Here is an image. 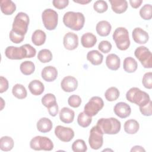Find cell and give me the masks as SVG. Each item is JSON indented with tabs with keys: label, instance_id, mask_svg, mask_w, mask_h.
<instances>
[{
	"label": "cell",
	"instance_id": "1",
	"mask_svg": "<svg viewBox=\"0 0 152 152\" xmlns=\"http://www.w3.org/2000/svg\"><path fill=\"white\" fill-rule=\"evenodd\" d=\"M36 50L30 44H25L20 47L8 46L5 50L6 57L10 59H22L31 58L36 55Z\"/></svg>",
	"mask_w": 152,
	"mask_h": 152
},
{
	"label": "cell",
	"instance_id": "2",
	"mask_svg": "<svg viewBox=\"0 0 152 152\" xmlns=\"http://www.w3.org/2000/svg\"><path fill=\"white\" fill-rule=\"evenodd\" d=\"M63 23L65 26L70 29L79 31L84 27L85 18L81 12L68 11L63 17Z\"/></svg>",
	"mask_w": 152,
	"mask_h": 152
},
{
	"label": "cell",
	"instance_id": "3",
	"mask_svg": "<svg viewBox=\"0 0 152 152\" xmlns=\"http://www.w3.org/2000/svg\"><path fill=\"white\" fill-rule=\"evenodd\" d=\"M96 125L103 134L110 135L118 134L121 128V122L115 118H101L97 121Z\"/></svg>",
	"mask_w": 152,
	"mask_h": 152
},
{
	"label": "cell",
	"instance_id": "4",
	"mask_svg": "<svg viewBox=\"0 0 152 152\" xmlns=\"http://www.w3.org/2000/svg\"><path fill=\"white\" fill-rule=\"evenodd\" d=\"M126 98L129 102L138 105L139 107L146 105L150 101L148 94L137 87L131 88L126 94Z\"/></svg>",
	"mask_w": 152,
	"mask_h": 152
},
{
	"label": "cell",
	"instance_id": "5",
	"mask_svg": "<svg viewBox=\"0 0 152 152\" xmlns=\"http://www.w3.org/2000/svg\"><path fill=\"white\" fill-rule=\"evenodd\" d=\"M29 24V17L23 12H18L15 17L12 23V31L22 37H24L28 30Z\"/></svg>",
	"mask_w": 152,
	"mask_h": 152
},
{
	"label": "cell",
	"instance_id": "6",
	"mask_svg": "<svg viewBox=\"0 0 152 152\" xmlns=\"http://www.w3.org/2000/svg\"><path fill=\"white\" fill-rule=\"evenodd\" d=\"M113 39L116 47L121 50H125L130 46L129 33L125 27H118L113 33Z\"/></svg>",
	"mask_w": 152,
	"mask_h": 152
},
{
	"label": "cell",
	"instance_id": "7",
	"mask_svg": "<svg viewBox=\"0 0 152 152\" xmlns=\"http://www.w3.org/2000/svg\"><path fill=\"white\" fill-rule=\"evenodd\" d=\"M42 18L45 27L48 30L56 28L58 22V14L53 10L48 8L45 10L42 14Z\"/></svg>",
	"mask_w": 152,
	"mask_h": 152
},
{
	"label": "cell",
	"instance_id": "8",
	"mask_svg": "<svg viewBox=\"0 0 152 152\" xmlns=\"http://www.w3.org/2000/svg\"><path fill=\"white\" fill-rule=\"evenodd\" d=\"M30 147L34 150L51 151L53 148V144L50 139L46 137L36 136L30 142Z\"/></svg>",
	"mask_w": 152,
	"mask_h": 152
},
{
	"label": "cell",
	"instance_id": "9",
	"mask_svg": "<svg viewBox=\"0 0 152 152\" xmlns=\"http://www.w3.org/2000/svg\"><path fill=\"white\" fill-rule=\"evenodd\" d=\"M104 106L103 99L99 96L92 97L88 103L86 104L84 108V112L89 116H94L102 109Z\"/></svg>",
	"mask_w": 152,
	"mask_h": 152
},
{
	"label": "cell",
	"instance_id": "10",
	"mask_svg": "<svg viewBox=\"0 0 152 152\" xmlns=\"http://www.w3.org/2000/svg\"><path fill=\"white\" fill-rule=\"evenodd\" d=\"M135 56L145 68H151L152 55L150 50L143 46L138 47L134 52Z\"/></svg>",
	"mask_w": 152,
	"mask_h": 152
},
{
	"label": "cell",
	"instance_id": "11",
	"mask_svg": "<svg viewBox=\"0 0 152 152\" xmlns=\"http://www.w3.org/2000/svg\"><path fill=\"white\" fill-rule=\"evenodd\" d=\"M103 134L97 125L92 127L88 138V143L92 149L98 150L102 147L103 143Z\"/></svg>",
	"mask_w": 152,
	"mask_h": 152
},
{
	"label": "cell",
	"instance_id": "12",
	"mask_svg": "<svg viewBox=\"0 0 152 152\" xmlns=\"http://www.w3.org/2000/svg\"><path fill=\"white\" fill-rule=\"evenodd\" d=\"M55 134L59 140L63 142H69L74 137V132L71 128L61 125L56 126Z\"/></svg>",
	"mask_w": 152,
	"mask_h": 152
},
{
	"label": "cell",
	"instance_id": "13",
	"mask_svg": "<svg viewBox=\"0 0 152 152\" xmlns=\"http://www.w3.org/2000/svg\"><path fill=\"white\" fill-rule=\"evenodd\" d=\"M63 44L65 48L68 50H72L75 49L78 45V36L74 33L68 32L64 37Z\"/></svg>",
	"mask_w": 152,
	"mask_h": 152
},
{
	"label": "cell",
	"instance_id": "14",
	"mask_svg": "<svg viewBox=\"0 0 152 152\" xmlns=\"http://www.w3.org/2000/svg\"><path fill=\"white\" fill-rule=\"evenodd\" d=\"M61 87L65 92L74 91L78 87V81L72 76L68 75L65 77L61 82Z\"/></svg>",
	"mask_w": 152,
	"mask_h": 152
},
{
	"label": "cell",
	"instance_id": "15",
	"mask_svg": "<svg viewBox=\"0 0 152 152\" xmlns=\"http://www.w3.org/2000/svg\"><path fill=\"white\" fill-rule=\"evenodd\" d=\"M115 114L121 118L128 117L131 113V109L129 104L125 102H119L115 104L113 108Z\"/></svg>",
	"mask_w": 152,
	"mask_h": 152
},
{
	"label": "cell",
	"instance_id": "16",
	"mask_svg": "<svg viewBox=\"0 0 152 152\" xmlns=\"http://www.w3.org/2000/svg\"><path fill=\"white\" fill-rule=\"evenodd\" d=\"M132 36L134 42L138 44H145L149 39L147 32L140 27L135 28L132 31Z\"/></svg>",
	"mask_w": 152,
	"mask_h": 152
},
{
	"label": "cell",
	"instance_id": "17",
	"mask_svg": "<svg viewBox=\"0 0 152 152\" xmlns=\"http://www.w3.org/2000/svg\"><path fill=\"white\" fill-rule=\"evenodd\" d=\"M41 75L45 81L52 82L56 79L58 77V71L56 68L53 66H47L42 69Z\"/></svg>",
	"mask_w": 152,
	"mask_h": 152
},
{
	"label": "cell",
	"instance_id": "18",
	"mask_svg": "<svg viewBox=\"0 0 152 152\" xmlns=\"http://www.w3.org/2000/svg\"><path fill=\"white\" fill-rule=\"evenodd\" d=\"M106 64L107 67L112 71H116L120 67L121 60L118 55L114 53L109 54L106 56Z\"/></svg>",
	"mask_w": 152,
	"mask_h": 152
},
{
	"label": "cell",
	"instance_id": "19",
	"mask_svg": "<svg viewBox=\"0 0 152 152\" xmlns=\"http://www.w3.org/2000/svg\"><path fill=\"white\" fill-rule=\"evenodd\" d=\"M59 119L60 120L65 124H69L73 122L75 116L74 110L69 107H64L61 109L59 112Z\"/></svg>",
	"mask_w": 152,
	"mask_h": 152
},
{
	"label": "cell",
	"instance_id": "20",
	"mask_svg": "<svg viewBox=\"0 0 152 152\" xmlns=\"http://www.w3.org/2000/svg\"><path fill=\"white\" fill-rule=\"evenodd\" d=\"M112 10L116 14H122L128 8V2L126 0H110Z\"/></svg>",
	"mask_w": 152,
	"mask_h": 152
},
{
	"label": "cell",
	"instance_id": "21",
	"mask_svg": "<svg viewBox=\"0 0 152 152\" xmlns=\"http://www.w3.org/2000/svg\"><path fill=\"white\" fill-rule=\"evenodd\" d=\"M96 30L99 36L105 37L110 34L112 30V26L109 22L102 20L98 22L96 27Z\"/></svg>",
	"mask_w": 152,
	"mask_h": 152
},
{
	"label": "cell",
	"instance_id": "22",
	"mask_svg": "<svg viewBox=\"0 0 152 152\" xmlns=\"http://www.w3.org/2000/svg\"><path fill=\"white\" fill-rule=\"evenodd\" d=\"M30 93L34 96H39L42 94L45 90L43 84L38 80L31 81L28 86Z\"/></svg>",
	"mask_w": 152,
	"mask_h": 152
},
{
	"label": "cell",
	"instance_id": "23",
	"mask_svg": "<svg viewBox=\"0 0 152 152\" xmlns=\"http://www.w3.org/2000/svg\"><path fill=\"white\" fill-rule=\"evenodd\" d=\"M97 42V38L93 33L88 32L83 34L81 38V43L83 47L90 48L93 47Z\"/></svg>",
	"mask_w": 152,
	"mask_h": 152
},
{
	"label": "cell",
	"instance_id": "24",
	"mask_svg": "<svg viewBox=\"0 0 152 152\" xmlns=\"http://www.w3.org/2000/svg\"><path fill=\"white\" fill-rule=\"evenodd\" d=\"M1 10L3 14L7 15H12L16 10V5L11 0L1 1Z\"/></svg>",
	"mask_w": 152,
	"mask_h": 152
},
{
	"label": "cell",
	"instance_id": "25",
	"mask_svg": "<svg viewBox=\"0 0 152 152\" xmlns=\"http://www.w3.org/2000/svg\"><path fill=\"white\" fill-rule=\"evenodd\" d=\"M87 59L91 64L94 65H99L102 63L103 56L98 50H92L87 53Z\"/></svg>",
	"mask_w": 152,
	"mask_h": 152
},
{
	"label": "cell",
	"instance_id": "26",
	"mask_svg": "<svg viewBox=\"0 0 152 152\" xmlns=\"http://www.w3.org/2000/svg\"><path fill=\"white\" fill-rule=\"evenodd\" d=\"M52 121L47 118H42L37 122V129L39 131L46 133L49 132L52 128Z\"/></svg>",
	"mask_w": 152,
	"mask_h": 152
},
{
	"label": "cell",
	"instance_id": "27",
	"mask_svg": "<svg viewBox=\"0 0 152 152\" xmlns=\"http://www.w3.org/2000/svg\"><path fill=\"white\" fill-rule=\"evenodd\" d=\"M46 33L42 30H35L31 36V41L36 46H41L43 45L46 41Z\"/></svg>",
	"mask_w": 152,
	"mask_h": 152
},
{
	"label": "cell",
	"instance_id": "28",
	"mask_svg": "<svg viewBox=\"0 0 152 152\" xmlns=\"http://www.w3.org/2000/svg\"><path fill=\"white\" fill-rule=\"evenodd\" d=\"M137 67L138 64L134 58L132 57H127L124 60L123 68L126 72H134L137 70Z\"/></svg>",
	"mask_w": 152,
	"mask_h": 152
},
{
	"label": "cell",
	"instance_id": "29",
	"mask_svg": "<svg viewBox=\"0 0 152 152\" xmlns=\"http://www.w3.org/2000/svg\"><path fill=\"white\" fill-rule=\"evenodd\" d=\"M139 123L135 119L127 120L124 124V131L129 134H134L139 130Z\"/></svg>",
	"mask_w": 152,
	"mask_h": 152
},
{
	"label": "cell",
	"instance_id": "30",
	"mask_svg": "<svg viewBox=\"0 0 152 152\" xmlns=\"http://www.w3.org/2000/svg\"><path fill=\"white\" fill-rule=\"evenodd\" d=\"M13 139L8 136H4L0 140V149L4 151H8L12 149L14 147Z\"/></svg>",
	"mask_w": 152,
	"mask_h": 152
},
{
	"label": "cell",
	"instance_id": "31",
	"mask_svg": "<svg viewBox=\"0 0 152 152\" xmlns=\"http://www.w3.org/2000/svg\"><path fill=\"white\" fill-rule=\"evenodd\" d=\"M12 94L18 99H23L27 97V90L24 86L20 84H15L12 89Z\"/></svg>",
	"mask_w": 152,
	"mask_h": 152
},
{
	"label": "cell",
	"instance_id": "32",
	"mask_svg": "<svg viewBox=\"0 0 152 152\" xmlns=\"http://www.w3.org/2000/svg\"><path fill=\"white\" fill-rule=\"evenodd\" d=\"M20 69L21 73L24 75H29L34 72L35 70V65L33 62L26 61L20 64Z\"/></svg>",
	"mask_w": 152,
	"mask_h": 152
},
{
	"label": "cell",
	"instance_id": "33",
	"mask_svg": "<svg viewBox=\"0 0 152 152\" xmlns=\"http://www.w3.org/2000/svg\"><path fill=\"white\" fill-rule=\"evenodd\" d=\"M119 91L116 87H111L107 89L104 93V96L107 101L113 102L119 98Z\"/></svg>",
	"mask_w": 152,
	"mask_h": 152
},
{
	"label": "cell",
	"instance_id": "34",
	"mask_svg": "<svg viewBox=\"0 0 152 152\" xmlns=\"http://www.w3.org/2000/svg\"><path fill=\"white\" fill-rule=\"evenodd\" d=\"M92 121V117L88 116L84 112L79 113L77 118L78 124L83 128L88 126Z\"/></svg>",
	"mask_w": 152,
	"mask_h": 152
},
{
	"label": "cell",
	"instance_id": "35",
	"mask_svg": "<svg viewBox=\"0 0 152 152\" xmlns=\"http://www.w3.org/2000/svg\"><path fill=\"white\" fill-rule=\"evenodd\" d=\"M37 59L42 63L49 62L52 59V53L49 49H42L38 53Z\"/></svg>",
	"mask_w": 152,
	"mask_h": 152
},
{
	"label": "cell",
	"instance_id": "36",
	"mask_svg": "<svg viewBox=\"0 0 152 152\" xmlns=\"http://www.w3.org/2000/svg\"><path fill=\"white\" fill-rule=\"evenodd\" d=\"M141 17L145 20H150L152 16V7L150 4H145L140 10Z\"/></svg>",
	"mask_w": 152,
	"mask_h": 152
},
{
	"label": "cell",
	"instance_id": "37",
	"mask_svg": "<svg viewBox=\"0 0 152 152\" xmlns=\"http://www.w3.org/2000/svg\"><path fill=\"white\" fill-rule=\"evenodd\" d=\"M42 103L47 108L57 103L55 96L52 93L46 94L42 98Z\"/></svg>",
	"mask_w": 152,
	"mask_h": 152
},
{
	"label": "cell",
	"instance_id": "38",
	"mask_svg": "<svg viewBox=\"0 0 152 152\" xmlns=\"http://www.w3.org/2000/svg\"><path fill=\"white\" fill-rule=\"evenodd\" d=\"M72 150L74 152H84L87 151V147L83 140L78 139L72 143Z\"/></svg>",
	"mask_w": 152,
	"mask_h": 152
},
{
	"label": "cell",
	"instance_id": "39",
	"mask_svg": "<svg viewBox=\"0 0 152 152\" xmlns=\"http://www.w3.org/2000/svg\"><path fill=\"white\" fill-rule=\"evenodd\" d=\"M93 8L98 13H103L107 11L108 5L106 1L103 0H98L94 3Z\"/></svg>",
	"mask_w": 152,
	"mask_h": 152
},
{
	"label": "cell",
	"instance_id": "40",
	"mask_svg": "<svg viewBox=\"0 0 152 152\" xmlns=\"http://www.w3.org/2000/svg\"><path fill=\"white\" fill-rule=\"evenodd\" d=\"M68 103L71 107L77 108L80 106L81 103V99L79 96L73 94L69 97L68 99Z\"/></svg>",
	"mask_w": 152,
	"mask_h": 152
},
{
	"label": "cell",
	"instance_id": "41",
	"mask_svg": "<svg viewBox=\"0 0 152 152\" xmlns=\"http://www.w3.org/2000/svg\"><path fill=\"white\" fill-rule=\"evenodd\" d=\"M142 83L144 87L148 89H151L152 88V72H146L142 80Z\"/></svg>",
	"mask_w": 152,
	"mask_h": 152
},
{
	"label": "cell",
	"instance_id": "42",
	"mask_svg": "<svg viewBox=\"0 0 152 152\" xmlns=\"http://www.w3.org/2000/svg\"><path fill=\"white\" fill-rule=\"evenodd\" d=\"M98 49L102 52L107 53L112 49V44L107 40L101 41L98 45Z\"/></svg>",
	"mask_w": 152,
	"mask_h": 152
},
{
	"label": "cell",
	"instance_id": "43",
	"mask_svg": "<svg viewBox=\"0 0 152 152\" xmlns=\"http://www.w3.org/2000/svg\"><path fill=\"white\" fill-rule=\"evenodd\" d=\"M152 102L150 100L146 105L142 106V107H139L141 113L146 116H151L152 114V107H151Z\"/></svg>",
	"mask_w": 152,
	"mask_h": 152
},
{
	"label": "cell",
	"instance_id": "44",
	"mask_svg": "<svg viewBox=\"0 0 152 152\" xmlns=\"http://www.w3.org/2000/svg\"><path fill=\"white\" fill-rule=\"evenodd\" d=\"M53 6L59 10H62L66 7L69 4L68 0H53L52 1Z\"/></svg>",
	"mask_w": 152,
	"mask_h": 152
},
{
	"label": "cell",
	"instance_id": "45",
	"mask_svg": "<svg viewBox=\"0 0 152 152\" xmlns=\"http://www.w3.org/2000/svg\"><path fill=\"white\" fill-rule=\"evenodd\" d=\"M9 37L11 42H12L14 43L18 44L21 42H22L24 39V37L20 36L15 33H14L12 30L10 31V34H9Z\"/></svg>",
	"mask_w": 152,
	"mask_h": 152
},
{
	"label": "cell",
	"instance_id": "46",
	"mask_svg": "<svg viewBox=\"0 0 152 152\" xmlns=\"http://www.w3.org/2000/svg\"><path fill=\"white\" fill-rule=\"evenodd\" d=\"M8 81L5 77H0V93H2L6 91L8 88Z\"/></svg>",
	"mask_w": 152,
	"mask_h": 152
},
{
	"label": "cell",
	"instance_id": "47",
	"mask_svg": "<svg viewBox=\"0 0 152 152\" xmlns=\"http://www.w3.org/2000/svg\"><path fill=\"white\" fill-rule=\"evenodd\" d=\"M48 112L50 116H56V115L58 113V110H59L58 104L56 103L55 104L48 107Z\"/></svg>",
	"mask_w": 152,
	"mask_h": 152
},
{
	"label": "cell",
	"instance_id": "48",
	"mask_svg": "<svg viewBox=\"0 0 152 152\" xmlns=\"http://www.w3.org/2000/svg\"><path fill=\"white\" fill-rule=\"evenodd\" d=\"M129 2L133 8H138L142 3V0H129Z\"/></svg>",
	"mask_w": 152,
	"mask_h": 152
},
{
	"label": "cell",
	"instance_id": "49",
	"mask_svg": "<svg viewBox=\"0 0 152 152\" xmlns=\"http://www.w3.org/2000/svg\"><path fill=\"white\" fill-rule=\"evenodd\" d=\"M131 151H145V150L141 146L135 145L131 148Z\"/></svg>",
	"mask_w": 152,
	"mask_h": 152
},
{
	"label": "cell",
	"instance_id": "50",
	"mask_svg": "<svg viewBox=\"0 0 152 152\" xmlns=\"http://www.w3.org/2000/svg\"><path fill=\"white\" fill-rule=\"evenodd\" d=\"M74 2H76V3H78V4H83V5H84V4H88L90 2H91V0H88V1H86V0H82V1H75L74 0L73 1Z\"/></svg>",
	"mask_w": 152,
	"mask_h": 152
}]
</instances>
